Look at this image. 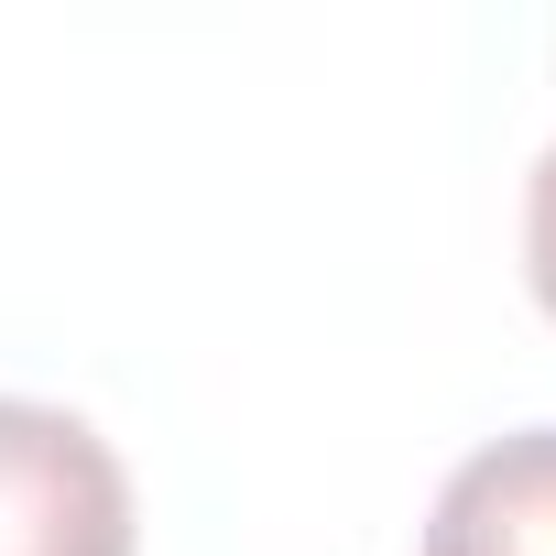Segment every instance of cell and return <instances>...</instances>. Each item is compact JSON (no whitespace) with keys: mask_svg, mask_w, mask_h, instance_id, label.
Returning <instances> with one entry per match:
<instances>
[{"mask_svg":"<svg viewBox=\"0 0 556 556\" xmlns=\"http://www.w3.org/2000/svg\"><path fill=\"white\" fill-rule=\"evenodd\" d=\"M0 556H131V469L88 415L0 393Z\"/></svg>","mask_w":556,"mask_h":556,"instance_id":"obj_1","label":"cell"},{"mask_svg":"<svg viewBox=\"0 0 556 556\" xmlns=\"http://www.w3.org/2000/svg\"><path fill=\"white\" fill-rule=\"evenodd\" d=\"M415 556H556V426H523L458 458Z\"/></svg>","mask_w":556,"mask_h":556,"instance_id":"obj_2","label":"cell"},{"mask_svg":"<svg viewBox=\"0 0 556 556\" xmlns=\"http://www.w3.org/2000/svg\"><path fill=\"white\" fill-rule=\"evenodd\" d=\"M523 273H534V306L556 317V142H545V164L523 186Z\"/></svg>","mask_w":556,"mask_h":556,"instance_id":"obj_3","label":"cell"}]
</instances>
